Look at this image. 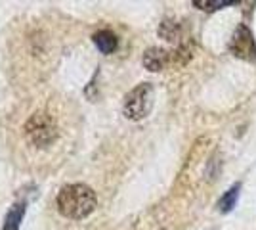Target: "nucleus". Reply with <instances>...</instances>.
<instances>
[{
    "label": "nucleus",
    "instance_id": "nucleus-1",
    "mask_svg": "<svg viewBox=\"0 0 256 230\" xmlns=\"http://www.w3.org/2000/svg\"><path fill=\"white\" fill-rule=\"evenodd\" d=\"M56 205H58V211L67 219H86L96 209V192L82 182L65 184L58 192Z\"/></svg>",
    "mask_w": 256,
    "mask_h": 230
},
{
    "label": "nucleus",
    "instance_id": "nucleus-2",
    "mask_svg": "<svg viewBox=\"0 0 256 230\" xmlns=\"http://www.w3.org/2000/svg\"><path fill=\"white\" fill-rule=\"evenodd\" d=\"M58 134H60L58 123L48 111H36L25 123V136L29 138L32 146H38V148L52 146Z\"/></svg>",
    "mask_w": 256,
    "mask_h": 230
},
{
    "label": "nucleus",
    "instance_id": "nucleus-3",
    "mask_svg": "<svg viewBox=\"0 0 256 230\" xmlns=\"http://www.w3.org/2000/svg\"><path fill=\"white\" fill-rule=\"evenodd\" d=\"M153 100H155L153 85L140 83L138 87H134L124 96V104H122L124 117L130 121H142L144 117H148L153 108Z\"/></svg>",
    "mask_w": 256,
    "mask_h": 230
},
{
    "label": "nucleus",
    "instance_id": "nucleus-4",
    "mask_svg": "<svg viewBox=\"0 0 256 230\" xmlns=\"http://www.w3.org/2000/svg\"><path fill=\"white\" fill-rule=\"evenodd\" d=\"M230 52L235 58H241V60H248V62L256 60L254 37H252V31L246 27L245 23H239V27L235 29L234 37L230 41Z\"/></svg>",
    "mask_w": 256,
    "mask_h": 230
},
{
    "label": "nucleus",
    "instance_id": "nucleus-5",
    "mask_svg": "<svg viewBox=\"0 0 256 230\" xmlns=\"http://www.w3.org/2000/svg\"><path fill=\"white\" fill-rule=\"evenodd\" d=\"M172 60V54L168 50H164V48H157V46H153L150 50H146V54L142 58V64L146 69H150L153 73H157V71H162L164 67L170 64Z\"/></svg>",
    "mask_w": 256,
    "mask_h": 230
},
{
    "label": "nucleus",
    "instance_id": "nucleus-6",
    "mask_svg": "<svg viewBox=\"0 0 256 230\" xmlns=\"http://www.w3.org/2000/svg\"><path fill=\"white\" fill-rule=\"evenodd\" d=\"M92 43H94V46H96L102 54H113L118 46V39L113 31L102 29V31L92 35Z\"/></svg>",
    "mask_w": 256,
    "mask_h": 230
},
{
    "label": "nucleus",
    "instance_id": "nucleus-7",
    "mask_svg": "<svg viewBox=\"0 0 256 230\" xmlns=\"http://www.w3.org/2000/svg\"><path fill=\"white\" fill-rule=\"evenodd\" d=\"M23 217H25V203L23 201L14 203L10 207V211L6 213V217H4L2 230H20Z\"/></svg>",
    "mask_w": 256,
    "mask_h": 230
},
{
    "label": "nucleus",
    "instance_id": "nucleus-8",
    "mask_svg": "<svg viewBox=\"0 0 256 230\" xmlns=\"http://www.w3.org/2000/svg\"><path fill=\"white\" fill-rule=\"evenodd\" d=\"M239 192H241V184H234L228 192H224V196L220 197V201H218V211L220 213H230L235 207V203H237Z\"/></svg>",
    "mask_w": 256,
    "mask_h": 230
},
{
    "label": "nucleus",
    "instance_id": "nucleus-9",
    "mask_svg": "<svg viewBox=\"0 0 256 230\" xmlns=\"http://www.w3.org/2000/svg\"><path fill=\"white\" fill-rule=\"evenodd\" d=\"M235 4H239V2H235V0H216V2H212V0H193V6L203 12H216L228 8V6H235Z\"/></svg>",
    "mask_w": 256,
    "mask_h": 230
},
{
    "label": "nucleus",
    "instance_id": "nucleus-10",
    "mask_svg": "<svg viewBox=\"0 0 256 230\" xmlns=\"http://www.w3.org/2000/svg\"><path fill=\"white\" fill-rule=\"evenodd\" d=\"M159 35L162 37V39H166V41L174 43V41L180 39V25L174 22H162L159 27Z\"/></svg>",
    "mask_w": 256,
    "mask_h": 230
},
{
    "label": "nucleus",
    "instance_id": "nucleus-11",
    "mask_svg": "<svg viewBox=\"0 0 256 230\" xmlns=\"http://www.w3.org/2000/svg\"><path fill=\"white\" fill-rule=\"evenodd\" d=\"M160 230H168V228H160Z\"/></svg>",
    "mask_w": 256,
    "mask_h": 230
}]
</instances>
